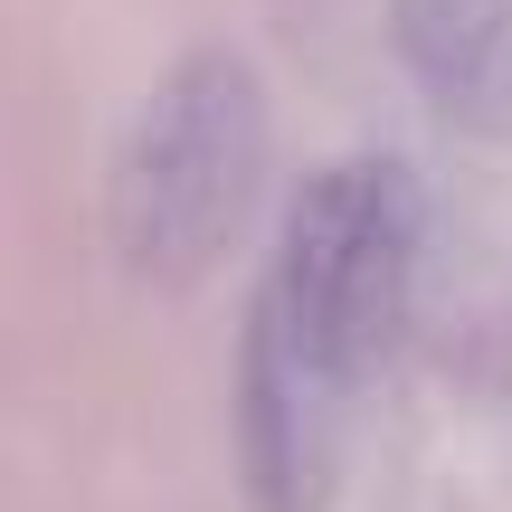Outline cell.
<instances>
[{
	"instance_id": "cell-1",
	"label": "cell",
	"mask_w": 512,
	"mask_h": 512,
	"mask_svg": "<svg viewBox=\"0 0 512 512\" xmlns=\"http://www.w3.org/2000/svg\"><path fill=\"white\" fill-rule=\"evenodd\" d=\"M418 247H427L418 171L399 152H351V162L313 171L304 200L285 209V238L266 256L247 332L275 361H294L332 408H351L408 323Z\"/></svg>"
},
{
	"instance_id": "cell-3",
	"label": "cell",
	"mask_w": 512,
	"mask_h": 512,
	"mask_svg": "<svg viewBox=\"0 0 512 512\" xmlns=\"http://www.w3.org/2000/svg\"><path fill=\"white\" fill-rule=\"evenodd\" d=\"M389 48L456 133L512 143V0H389Z\"/></svg>"
},
{
	"instance_id": "cell-2",
	"label": "cell",
	"mask_w": 512,
	"mask_h": 512,
	"mask_svg": "<svg viewBox=\"0 0 512 512\" xmlns=\"http://www.w3.org/2000/svg\"><path fill=\"white\" fill-rule=\"evenodd\" d=\"M275 152L266 76L238 48H190L162 86L133 105L105 162V238L143 285H200L238 247Z\"/></svg>"
}]
</instances>
